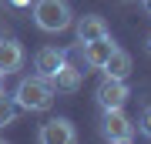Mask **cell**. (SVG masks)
<instances>
[{
  "label": "cell",
  "mask_w": 151,
  "mask_h": 144,
  "mask_svg": "<svg viewBox=\"0 0 151 144\" xmlns=\"http://www.w3.org/2000/svg\"><path fill=\"white\" fill-rule=\"evenodd\" d=\"M54 97H57V91L50 87V80L40 77V74H34V77H24L20 84H17V91H14V104H17V111L40 114V111H50Z\"/></svg>",
  "instance_id": "1"
},
{
  "label": "cell",
  "mask_w": 151,
  "mask_h": 144,
  "mask_svg": "<svg viewBox=\"0 0 151 144\" xmlns=\"http://www.w3.org/2000/svg\"><path fill=\"white\" fill-rule=\"evenodd\" d=\"M70 4L67 0H37L34 4V24L44 34H60L70 27Z\"/></svg>",
  "instance_id": "2"
},
{
  "label": "cell",
  "mask_w": 151,
  "mask_h": 144,
  "mask_svg": "<svg viewBox=\"0 0 151 144\" xmlns=\"http://www.w3.org/2000/svg\"><path fill=\"white\" fill-rule=\"evenodd\" d=\"M101 138L111 141V144H128L131 138H134V124H131V117L121 111V107L104 111V117H101Z\"/></svg>",
  "instance_id": "3"
},
{
  "label": "cell",
  "mask_w": 151,
  "mask_h": 144,
  "mask_svg": "<svg viewBox=\"0 0 151 144\" xmlns=\"http://www.w3.org/2000/svg\"><path fill=\"white\" fill-rule=\"evenodd\" d=\"M128 97H131L128 84H124V80H118V77H104L101 84H97V91H94V101H97V107H101V111L124 107V104H128Z\"/></svg>",
  "instance_id": "4"
},
{
  "label": "cell",
  "mask_w": 151,
  "mask_h": 144,
  "mask_svg": "<svg viewBox=\"0 0 151 144\" xmlns=\"http://www.w3.org/2000/svg\"><path fill=\"white\" fill-rule=\"evenodd\" d=\"M37 138H40V144H74L77 128H74L70 117H50L47 124H40Z\"/></svg>",
  "instance_id": "5"
},
{
  "label": "cell",
  "mask_w": 151,
  "mask_h": 144,
  "mask_svg": "<svg viewBox=\"0 0 151 144\" xmlns=\"http://www.w3.org/2000/svg\"><path fill=\"white\" fill-rule=\"evenodd\" d=\"M84 74H87V70H81V67H74V64H67V60H64V64H60L47 80H50V87H54L57 94H74V91H81Z\"/></svg>",
  "instance_id": "6"
},
{
  "label": "cell",
  "mask_w": 151,
  "mask_h": 144,
  "mask_svg": "<svg viewBox=\"0 0 151 144\" xmlns=\"http://www.w3.org/2000/svg\"><path fill=\"white\" fill-rule=\"evenodd\" d=\"M111 50H114V40H111V34H108V37H97V40H87V44H81L84 67H91V70H101V64L111 57Z\"/></svg>",
  "instance_id": "7"
},
{
  "label": "cell",
  "mask_w": 151,
  "mask_h": 144,
  "mask_svg": "<svg viewBox=\"0 0 151 144\" xmlns=\"http://www.w3.org/2000/svg\"><path fill=\"white\" fill-rule=\"evenodd\" d=\"M74 34H77V44H87V40H97V37H108L111 30H108V20H104V17L84 14V17H77Z\"/></svg>",
  "instance_id": "8"
},
{
  "label": "cell",
  "mask_w": 151,
  "mask_h": 144,
  "mask_svg": "<svg viewBox=\"0 0 151 144\" xmlns=\"http://www.w3.org/2000/svg\"><path fill=\"white\" fill-rule=\"evenodd\" d=\"M64 60H67V50L64 47H40L37 54H34V70H37L40 77H50Z\"/></svg>",
  "instance_id": "9"
},
{
  "label": "cell",
  "mask_w": 151,
  "mask_h": 144,
  "mask_svg": "<svg viewBox=\"0 0 151 144\" xmlns=\"http://www.w3.org/2000/svg\"><path fill=\"white\" fill-rule=\"evenodd\" d=\"M24 67V47L17 40H0V74H17V70Z\"/></svg>",
  "instance_id": "10"
},
{
  "label": "cell",
  "mask_w": 151,
  "mask_h": 144,
  "mask_svg": "<svg viewBox=\"0 0 151 144\" xmlns=\"http://www.w3.org/2000/svg\"><path fill=\"white\" fill-rule=\"evenodd\" d=\"M101 70H104V77L128 80V74H131V54H128V50H121V47H114V50H111V57L101 64Z\"/></svg>",
  "instance_id": "11"
},
{
  "label": "cell",
  "mask_w": 151,
  "mask_h": 144,
  "mask_svg": "<svg viewBox=\"0 0 151 144\" xmlns=\"http://www.w3.org/2000/svg\"><path fill=\"white\" fill-rule=\"evenodd\" d=\"M14 121H17V104H14V97H7L4 91H0V131L10 128Z\"/></svg>",
  "instance_id": "12"
},
{
  "label": "cell",
  "mask_w": 151,
  "mask_h": 144,
  "mask_svg": "<svg viewBox=\"0 0 151 144\" xmlns=\"http://www.w3.org/2000/svg\"><path fill=\"white\" fill-rule=\"evenodd\" d=\"M138 128H141V134H145V138L151 141V104L145 107V111H141V121H138Z\"/></svg>",
  "instance_id": "13"
},
{
  "label": "cell",
  "mask_w": 151,
  "mask_h": 144,
  "mask_svg": "<svg viewBox=\"0 0 151 144\" xmlns=\"http://www.w3.org/2000/svg\"><path fill=\"white\" fill-rule=\"evenodd\" d=\"M141 4H145V10H148V14H151V0H141Z\"/></svg>",
  "instance_id": "14"
},
{
  "label": "cell",
  "mask_w": 151,
  "mask_h": 144,
  "mask_svg": "<svg viewBox=\"0 0 151 144\" xmlns=\"http://www.w3.org/2000/svg\"><path fill=\"white\" fill-rule=\"evenodd\" d=\"M0 91H4V74H0Z\"/></svg>",
  "instance_id": "15"
},
{
  "label": "cell",
  "mask_w": 151,
  "mask_h": 144,
  "mask_svg": "<svg viewBox=\"0 0 151 144\" xmlns=\"http://www.w3.org/2000/svg\"><path fill=\"white\" fill-rule=\"evenodd\" d=\"M148 54H151V37H148Z\"/></svg>",
  "instance_id": "16"
},
{
  "label": "cell",
  "mask_w": 151,
  "mask_h": 144,
  "mask_svg": "<svg viewBox=\"0 0 151 144\" xmlns=\"http://www.w3.org/2000/svg\"><path fill=\"white\" fill-rule=\"evenodd\" d=\"M124 4H131V0H124Z\"/></svg>",
  "instance_id": "17"
}]
</instances>
